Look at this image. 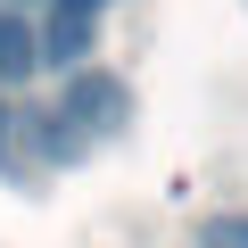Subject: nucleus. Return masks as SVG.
Masks as SVG:
<instances>
[{
  "label": "nucleus",
  "mask_w": 248,
  "mask_h": 248,
  "mask_svg": "<svg viewBox=\"0 0 248 248\" xmlns=\"http://www.w3.org/2000/svg\"><path fill=\"white\" fill-rule=\"evenodd\" d=\"M124 116H133V91H124L116 75H99V66H91V75H75V83H66V99H58V116H50V124H66V133H58V157H75L91 133H116Z\"/></svg>",
  "instance_id": "1"
},
{
  "label": "nucleus",
  "mask_w": 248,
  "mask_h": 248,
  "mask_svg": "<svg viewBox=\"0 0 248 248\" xmlns=\"http://www.w3.org/2000/svg\"><path fill=\"white\" fill-rule=\"evenodd\" d=\"M33 42H42V66H91V50H99V9H75V0H50V17L33 25Z\"/></svg>",
  "instance_id": "2"
},
{
  "label": "nucleus",
  "mask_w": 248,
  "mask_h": 248,
  "mask_svg": "<svg viewBox=\"0 0 248 248\" xmlns=\"http://www.w3.org/2000/svg\"><path fill=\"white\" fill-rule=\"evenodd\" d=\"M33 66H42V42H33V17L0 9V83H25Z\"/></svg>",
  "instance_id": "3"
},
{
  "label": "nucleus",
  "mask_w": 248,
  "mask_h": 248,
  "mask_svg": "<svg viewBox=\"0 0 248 248\" xmlns=\"http://www.w3.org/2000/svg\"><path fill=\"white\" fill-rule=\"evenodd\" d=\"M207 248H248V215H215L207 223Z\"/></svg>",
  "instance_id": "4"
},
{
  "label": "nucleus",
  "mask_w": 248,
  "mask_h": 248,
  "mask_svg": "<svg viewBox=\"0 0 248 248\" xmlns=\"http://www.w3.org/2000/svg\"><path fill=\"white\" fill-rule=\"evenodd\" d=\"M0 149H9V108H0Z\"/></svg>",
  "instance_id": "5"
},
{
  "label": "nucleus",
  "mask_w": 248,
  "mask_h": 248,
  "mask_svg": "<svg viewBox=\"0 0 248 248\" xmlns=\"http://www.w3.org/2000/svg\"><path fill=\"white\" fill-rule=\"evenodd\" d=\"M75 9H108V0H75Z\"/></svg>",
  "instance_id": "6"
},
{
  "label": "nucleus",
  "mask_w": 248,
  "mask_h": 248,
  "mask_svg": "<svg viewBox=\"0 0 248 248\" xmlns=\"http://www.w3.org/2000/svg\"><path fill=\"white\" fill-rule=\"evenodd\" d=\"M9 9H17V17H25V9H33V0H9Z\"/></svg>",
  "instance_id": "7"
}]
</instances>
